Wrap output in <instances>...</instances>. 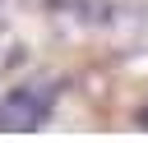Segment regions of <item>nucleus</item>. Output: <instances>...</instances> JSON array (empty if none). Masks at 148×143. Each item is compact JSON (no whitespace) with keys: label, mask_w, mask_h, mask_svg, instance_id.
Instances as JSON below:
<instances>
[{"label":"nucleus","mask_w":148,"mask_h":143,"mask_svg":"<svg viewBox=\"0 0 148 143\" xmlns=\"http://www.w3.org/2000/svg\"><path fill=\"white\" fill-rule=\"evenodd\" d=\"M143 120H148V106H143Z\"/></svg>","instance_id":"nucleus-2"},{"label":"nucleus","mask_w":148,"mask_h":143,"mask_svg":"<svg viewBox=\"0 0 148 143\" xmlns=\"http://www.w3.org/2000/svg\"><path fill=\"white\" fill-rule=\"evenodd\" d=\"M51 97L56 88L46 83H18L0 97V129H37L51 115Z\"/></svg>","instance_id":"nucleus-1"}]
</instances>
